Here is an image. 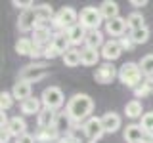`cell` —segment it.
Masks as SVG:
<instances>
[{
  "label": "cell",
  "instance_id": "6da1fadb",
  "mask_svg": "<svg viewBox=\"0 0 153 143\" xmlns=\"http://www.w3.org/2000/svg\"><path fill=\"white\" fill-rule=\"evenodd\" d=\"M67 113H69L71 120L80 122L84 118H88V114L94 111V99L88 94H75L73 97L67 101Z\"/></svg>",
  "mask_w": 153,
  "mask_h": 143
},
{
  "label": "cell",
  "instance_id": "7a4b0ae2",
  "mask_svg": "<svg viewBox=\"0 0 153 143\" xmlns=\"http://www.w3.org/2000/svg\"><path fill=\"white\" fill-rule=\"evenodd\" d=\"M142 69H140V63H134V61H128L124 63L121 69H119V80L126 86V88H136V86L142 84Z\"/></svg>",
  "mask_w": 153,
  "mask_h": 143
},
{
  "label": "cell",
  "instance_id": "3957f363",
  "mask_svg": "<svg viewBox=\"0 0 153 143\" xmlns=\"http://www.w3.org/2000/svg\"><path fill=\"white\" fill-rule=\"evenodd\" d=\"M52 25H54L56 29H59L61 32H67L71 27L79 25V13H76L75 8L65 6V8H61L59 12L56 13V17H54V21H52Z\"/></svg>",
  "mask_w": 153,
  "mask_h": 143
},
{
  "label": "cell",
  "instance_id": "277c9868",
  "mask_svg": "<svg viewBox=\"0 0 153 143\" xmlns=\"http://www.w3.org/2000/svg\"><path fill=\"white\" fill-rule=\"evenodd\" d=\"M79 23L86 29V31H100V25L103 23V17H102L100 8H96V6L82 8L80 13H79Z\"/></svg>",
  "mask_w": 153,
  "mask_h": 143
},
{
  "label": "cell",
  "instance_id": "5b68a950",
  "mask_svg": "<svg viewBox=\"0 0 153 143\" xmlns=\"http://www.w3.org/2000/svg\"><path fill=\"white\" fill-rule=\"evenodd\" d=\"M48 73H50V71H48V67L44 63H36V61H33V63L25 65L21 71H19V80L33 84V82H38V80L46 78Z\"/></svg>",
  "mask_w": 153,
  "mask_h": 143
},
{
  "label": "cell",
  "instance_id": "8992f818",
  "mask_svg": "<svg viewBox=\"0 0 153 143\" xmlns=\"http://www.w3.org/2000/svg\"><path fill=\"white\" fill-rule=\"evenodd\" d=\"M40 99H42V107L56 111V109H59L61 105H63L65 95L61 92V88H57V86H48V88H44Z\"/></svg>",
  "mask_w": 153,
  "mask_h": 143
},
{
  "label": "cell",
  "instance_id": "52a82bcc",
  "mask_svg": "<svg viewBox=\"0 0 153 143\" xmlns=\"http://www.w3.org/2000/svg\"><path fill=\"white\" fill-rule=\"evenodd\" d=\"M115 78H119V71L113 67V63H102L94 71V80L98 84H111Z\"/></svg>",
  "mask_w": 153,
  "mask_h": 143
},
{
  "label": "cell",
  "instance_id": "ba28073f",
  "mask_svg": "<svg viewBox=\"0 0 153 143\" xmlns=\"http://www.w3.org/2000/svg\"><path fill=\"white\" fill-rule=\"evenodd\" d=\"M52 38H54V32H52V29L48 23H38L35 27V31H33V42L38 46V48H44L52 42Z\"/></svg>",
  "mask_w": 153,
  "mask_h": 143
},
{
  "label": "cell",
  "instance_id": "9c48e42d",
  "mask_svg": "<svg viewBox=\"0 0 153 143\" xmlns=\"http://www.w3.org/2000/svg\"><path fill=\"white\" fill-rule=\"evenodd\" d=\"M82 130H84V136L88 137L90 141H98L100 137L103 136V124H102V118H98V116H90L88 120H86V124L82 126Z\"/></svg>",
  "mask_w": 153,
  "mask_h": 143
},
{
  "label": "cell",
  "instance_id": "30bf717a",
  "mask_svg": "<svg viewBox=\"0 0 153 143\" xmlns=\"http://www.w3.org/2000/svg\"><path fill=\"white\" fill-rule=\"evenodd\" d=\"M36 25H38V17H36L35 8L19 13V17H17V29L21 32H33Z\"/></svg>",
  "mask_w": 153,
  "mask_h": 143
},
{
  "label": "cell",
  "instance_id": "8fae6325",
  "mask_svg": "<svg viewBox=\"0 0 153 143\" xmlns=\"http://www.w3.org/2000/svg\"><path fill=\"white\" fill-rule=\"evenodd\" d=\"M121 54H123V48L119 44V40H107L102 48V57L107 63H113L115 59H119Z\"/></svg>",
  "mask_w": 153,
  "mask_h": 143
},
{
  "label": "cell",
  "instance_id": "7c38bea8",
  "mask_svg": "<svg viewBox=\"0 0 153 143\" xmlns=\"http://www.w3.org/2000/svg\"><path fill=\"white\" fill-rule=\"evenodd\" d=\"M102 118V124H103V132L105 133H115L121 128V124H123V120H121V114H117L115 111H109V113H105L103 116H100Z\"/></svg>",
  "mask_w": 153,
  "mask_h": 143
},
{
  "label": "cell",
  "instance_id": "4fadbf2b",
  "mask_svg": "<svg viewBox=\"0 0 153 143\" xmlns=\"http://www.w3.org/2000/svg\"><path fill=\"white\" fill-rule=\"evenodd\" d=\"M126 29H128V23L123 17H115L111 21H105V32L111 36H124Z\"/></svg>",
  "mask_w": 153,
  "mask_h": 143
},
{
  "label": "cell",
  "instance_id": "5bb4252c",
  "mask_svg": "<svg viewBox=\"0 0 153 143\" xmlns=\"http://www.w3.org/2000/svg\"><path fill=\"white\" fill-rule=\"evenodd\" d=\"M12 95H13V99H17L19 103H23L25 99L33 97L31 84H29V82H23V80H17V84H13V88H12Z\"/></svg>",
  "mask_w": 153,
  "mask_h": 143
},
{
  "label": "cell",
  "instance_id": "9a60e30c",
  "mask_svg": "<svg viewBox=\"0 0 153 143\" xmlns=\"http://www.w3.org/2000/svg\"><path fill=\"white\" fill-rule=\"evenodd\" d=\"M19 109H21V113L23 114H33V116H38V113L42 111V99L40 97H29V99H25L23 103H19Z\"/></svg>",
  "mask_w": 153,
  "mask_h": 143
},
{
  "label": "cell",
  "instance_id": "2e32d148",
  "mask_svg": "<svg viewBox=\"0 0 153 143\" xmlns=\"http://www.w3.org/2000/svg\"><path fill=\"white\" fill-rule=\"evenodd\" d=\"M52 46L56 48L57 52H59L61 55L65 54L67 50H71V40H69V36H67V32H61V31H57V32H54V38H52V42H50Z\"/></svg>",
  "mask_w": 153,
  "mask_h": 143
},
{
  "label": "cell",
  "instance_id": "e0dca14e",
  "mask_svg": "<svg viewBox=\"0 0 153 143\" xmlns=\"http://www.w3.org/2000/svg\"><path fill=\"white\" fill-rule=\"evenodd\" d=\"M8 130H10V133H12L16 139H17V137H21V136H25V133H27V122H25V118H23V116L10 118Z\"/></svg>",
  "mask_w": 153,
  "mask_h": 143
},
{
  "label": "cell",
  "instance_id": "ac0fdd59",
  "mask_svg": "<svg viewBox=\"0 0 153 143\" xmlns=\"http://www.w3.org/2000/svg\"><path fill=\"white\" fill-rule=\"evenodd\" d=\"M100 12H102V17L105 21H111L115 17H121L119 15V4L113 2V0H103L100 4Z\"/></svg>",
  "mask_w": 153,
  "mask_h": 143
},
{
  "label": "cell",
  "instance_id": "d6986e66",
  "mask_svg": "<svg viewBox=\"0 0 153 143\" xmlns=\"http://www.w3.org/2000/svg\"><path fill=\"white\" fill-rule=\"evenodd\" d=\"M86 35H88V31H86V29L80 25H75V27H71L69 31H67V36H69V40H71V46L73 48H76L80 44V42H82L84 44V40H86Z\"/></svg>",
  "mask_w": 153,
  "mask_h": 143
},
{
  "label": "cell",
  "instance_id": "ffe728a7",
  "mask_svg": "<svg viewBox=\"0 0 153 143\" xmlns=\"http://www.w3.org/2000/svg\"><path fill=\"white\" fill-rule=\"evenodd\" d=\"M146 132L142 130L140 124H130V126L124 128V139L126 143H136V141H143Z\"/></svg>",
  "mask_w": 153,
  "mask_h": 143
},
{
  "label": "cell",
  "instance_id": "44dd1931",
  "mask_svg": "<svg viewBox=\"0 0 153 143\" xmlns=\"http://www.w3.org/2000/svg\"><path fill=\"white\" fill-rule=\"evenodd\" d=\"M105 40H103V32L102 31H88L84 40V48H92V50H100L103 48Z\"/></svg>",
  "mask_w": 153,
  "mask_h": 143
},
{
  "label": "cell",
  "instance_id": "7402d4cb",
  "mask_svg": "<svg viewBox=\"0 0 153 143\" xmlns=\"http://www.w3.org/2000/svg\"><path fill=\"white\" fill-rule=\"evenodd\" d=\"M36 50V44L33 42V38H19L16 42V54L17 55H29L31 57Z\"/></svg>",
  "mask_w": 153,
  "mask_h": 143
},
{
  "label": "cell",
  "instance_id": "603a6c76",
  "mask_svg": "<svg viewBox=\"0 0 153 143\" xmlns=\"http://www.w3.org/2000/svg\"><path fill=\"white\" fill-rule=\"evenodd\" d=\"M56 111H52V109H46L42 107V111L38 113L36 116V122H38V128H52L56 122Z\"/></svg>",
  "mask_w": 153,
  "mask_h": 143
},
{
  "label": "cell",
  "instance_id": "cb8c5ba5",
  "mask_svg": "<svg viewBox=\"0 0 153 143\" xmlns=\"http://www.w3.org/2000/svg\"><path fill=\"white\" fill-rule=\"evenodd\" d=\"M80 54H82V50H79V48H71V50H67L65 54L61 55V59H63V63L67 67H76V65L82 63Z\"/></svg>",
  "mask_w": 153,
  "mask_h": 143
},
{
  "label": "cell",
  "instance_id": "d4e9b609",
  "mask_svg": "<svg viewBox=\"0 0 153 143\" xmlns=\"http://www.w3.org/2000/svg\"><path fill=\"white\" fill-rule=\"evenodd\" d=\"M35 12H36V17H38V23H50L54 21L56 13L52 6H48V4H40V6H35Z\"/></svg>",
  "mask_w": 153,
  "mask_h": 143
},
{
  "label": "cell",
  "instance_id": "484cf974",
  "mask_svg": "<svg viewBox=\"0 0 153 143\" xmlns=\"http://www.w3.org/2000/svg\"><path fill=\"white\" fill-rule=\"evenodd\" d=\"M100 55H102V52H100V50H92V48H82V54H80V57H82V65H86V67L98 65Z\"/></svg>",
  "mask_w": 153,
  "mask_h": 143
},
{
  "label": "cell",
  "instance_id": "4316f807",
  "mask_svg": "<svg viewBox=\"0 0 153 143\" xmlns=\"http://www.w3.org/2000/svg\"><path fill=\"white\" fill-rule=\"evenodd\" d=\"M124 114L128 118H142L143 116V111H142V103L138 99H132L124 105Z\"/></svg>",
  "mask_w": 153,
  "mask_h": 143
},
{
  "label": "cell",
  "instance_id": "83f0119b",
  "mask_svg": "<svg viewBox=\"0 0 153 143\" xmlns=\"http://www.w3.org/2000/svg\"><path fill=\"white\" fill-rule=\"evenodd\" d=\"M54 128L59 133H63V132H67L71 128V116H69V113L67 111H63V113H57L56 114V122H54Z\"/></svg>",
  "mask_w": 153,
  "mask_h": 143
},
{
  "label": "cell",
  "instance_id": "f1b7e54d",
  "mask_svg": "<svg viewBox=\"0 0 153 143\" xmlns=\"http://www.w3.org/2000/svg\"><path fill=\"white\" fill-rule=\"evenodd\" d=\"M126 23H128V29H130V31H138V29L146 27V19H143V15L140 12H132L130 15L126 17Z\"/></svg>",
  "mask_w": 153,
  "mask_h": 143
},
{
  "label": "cell",
  "instance_id": "f546056e",
  "mask_svg": "<svg viewBox=\"0 0 153 143\" xmlns=\"http://www.w3.org/2000/svg\"><path fill=\"white\" fill-rule=\"evenodd\" d=\"M140 69L146 78H153V54H147L140 59Z\"/></svg>",
  "mask_w": 153,
  "mask_h": 143
},
{
  "label": "cell",
  "instance_id": "4dcf8cb0",
  "mask_svg": "<svg viewBox=\"0 0 153 143\" xmlns=\"http://www.w3.org/2000/svg\"><path fill=\"white\" fill-rule=\"evenodd\" d=\"M151 92H153V78H143L142 84L134 88V95H136V97H146V95H149Z\"/></svg>",
  "mask_w": 153,
  "mask_h": 143
},
{
  "label": "cell",
  "instance_id": "1f68e13d",
  "mask_svg": "<svg viewBox=\"0 0 153 143\" xmlns=\"http://www.w3.org/2000/svg\"><path fill=\"white\" fill-rule=\"evenodd\" d=\"M130 38L134 44H146L149 40V29L147 27H142L138 31H130Z\"/></svg>",
  "mask_w": 153,
  "mask_h": 143
},
{
  "label": "cell",
  "instance_id": "d6a6232c",
  "mask_svg": "<svg viewBox=\"0 0 153 143\" xmlns=\"http://www.w3.org/2000/svg\"><path fill=\"white\" fill-rule=\"evenodd\" d=\"M140 126L146 133H153V111L143 113V116L140 118Z\"/></svg>",
  "mask_w": 153,
  "mask_h": 143
},
{
  "label": "cell",
  "instance_id": "836d02e7",
  "mask_svg": "<svg viewBox=\"0 0 153 143\" xmlns=\"http://www.w3.org/2000/svg\"><path fill=\"white\" fill-rule=\"evenodd\" d=\"M13 101H16V99H13L12 92H2L0 94V109H2V111H8V109L13 105Z\"/></svg>",
  "mask_w": 153,
  "mask_h": 143
},
{
  "label": "cell",
  "instance_id": "e575fe53",
  "mask_svg": "<svg viewBox=\"0 0 153 143\" xmlns=\"http://www.w3.org/2000/svg\"><path fill=\"white\" fill-rule=\"evenodd\" d=\"M12 4L16 8H19L21 12H27V10H33V8H35V2H33V0H13Z\"/></svg>",
  "mask_w": 153,
  "mask_h": 143
},
{
  "label": "cell",
  "instance_id": "d590c367",
  "mask_svg": "<svg viewBox=\"0 0 153 143\" xmlns=\"http://www.w3.org/2000/svg\"><path fill=\"white\" fill-rule=\"evenodd\" d=\"M57 55H61V54H59V52H57V50H56V48L52 46V44L44 46V57H46V59H56Z\"/></svg>",
  "mask_w": 153,
  "mask_h": 143
},
{
  "label": "cell",
  "instance_id": "8d00e7d4",
  "mask_svg": "<svg viewBox=\"0 0 153 143\" xmlns=\"http://www.w3.org/2000/svg\"><path fill=\"white\" fill-rule=\"evenodd\" d=\"M119 44H121V48H123V50H132V48L136 46V44L132 42L130 35H128V36H121V38H119Z\"/></svg>",
  "mask_w": 153,
  "mask_h": 143
},
{
  "label": "cell",
  "instance_id": "74e56055",
  "mask_svg": "<svg viewBox=\"0 0 153 143\" xmlns=\"http://www.w3.org/2000/svg\"><path fill=\"white\" fill-rule=\"evenodd\" d=\"M16 143H36V137H35V136H31V133H25V136L17 137Z\"/></svg>",
  "mask_w": 153,
  "mask_h": 143
},
{
  "label": "cell",
  "instance_id": "f35d334b",
  "mask_svg": "<svg viewBox=\"0 0 153 143\" xmlns=\"http://www.w3.org/2000/svg\"><path fill=\"white\" fill-rule=\"evenodd\" d=\"M10 137H13V136L10 133L8 128H4V130L0 132V143H8V141H10Z\"/></svg>",
  "mask_w": 153,
  "mask_h": 143
},
{
  "label": "cell",
  "instance_id": "ab89813d",
  "mask_svg": "<svg viewBox=\"0 0 153 143\" xmlns=\"http://www.w3.org/2000/svg\"><path fill=\"white\" fill-rule=\"evenodd\" d=\"M130 4H132V6H136V8H142V6H146V4H147V0H130Z\"/></svg>",
  "mask_w": 153,
  "mask_h": 143
},
{
  "label": "cell",
  "instance_id": "60d3db41",
  "mask_svg": "<svg viewBox=\"0 0 153 143\" xmlns=\"http://www.w3.org/2000/svg\"><path fill=\"white\" fill-rule=\"evenodd\" d=\"M136 143H143V141H136Z\"/></svg>",
  "mask_w": 153,
  "mask_h": 143
}]
</instances>
